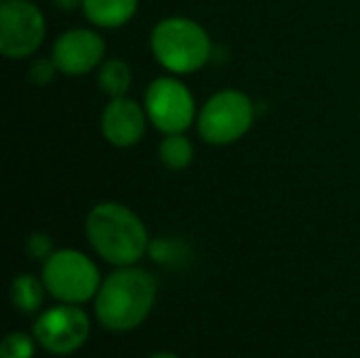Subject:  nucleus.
<instances>
[{
    "instance_id": "obj_1",
    "label": "nucleus",
    "mask_w": 360,
    "mask_h": 358,
    "mask_svg": "<svg viewBox=\"0 0 360 358\" xmlns=\"http://www.w3.org/2000/svg\"><path fill=\"white\" fill-rule=\"evenodd\" d=\"M84 232L95 253L118 268L133 266L150 247L146 224L122 203L95 205L86 215Z\"/></svg>"
},
{
    "instance_id": "obj_2",
    "label": "nucleus",
    "mask_w": 360,
    "mask_h": 358,
    "mask_svg": "<svg viewBox=\"0 0 360 358\" xmlns=\"http://www.w3.org/2000/svg\"><path fill=\"white\" fill-rule=\"evenodd\" d=\"M156 300V281L150 272L122 266L112 272L95 295L97 321L108 331H131L152 312Z\"/></svg>"
},
{
    "instance_id": "obj_3",
    "label": "nucleus",
    "mask_w": 360,
    "mask_h": 358,
    "mask_svg": "<svg viewBox=\"0 0 360 358\" xmlns=\"http://www.w3.org/2000/svg\"><path fill=\"white\" fill-rule=\"evenodd\" d=\"M150 46L156 61L173 74H194L213 55L209 32L198 21L181 15L160 19L150 34Z\"/></svg>"
},
{
    "instance_id": "obj_4",
    "label": "nucleus",
    "mask_w": 360,
    "mask_h": 358,
    "mask_svg": "<svg viewBox=\"0 0 360 358\" xmlns=\"http://www.w3.org/2000/svg\"><path fill=\"white\" fill-rule=\"evenodd\" d=\"M255 120L251 97L236 89L217 91L202 106L196 122L200 137L211 146H230L245 137Z\"/></svg>"
},
{
    "instance_id": "obj_5",
    "label": "nucleus",
    "mask_w": 360,
    "mask_h": 358,
    "mask_svg": "<svg viewBox=\"0 0 360 358\" xmlns=\"http://www.w3.org/2000/svg\"><path fill=\"white\" fill-rule=\"evenodd\" d=\"M42 283L55 300L74 306L95 298L101 287L97 266L76 249L53 251L44 260Z\"/></svg>"
},
{
    "instance_id": "obj_6",
    "label": "nucleus",
    "mask_w": 360,
    "mask_h": 358,
    "mask_svg": "<svg viewBox=\"0 0 360 358\" xmlns=\"http://www.w3.org/2000/svg\"><path fill=\"white\" fill-rule=\"evenodd\" d=\"M143 108L150 122L165 135L184 133L196 118L192 91L175 76H160L146 89Z\"/></svg>"
},
{
    "instance_id": "obj_7",
    "label": "nucleus",
    "mask_w": 360,
    "mask_h": 358,
    "mask_svg": "<svg viewBox=\"0 0 360 358\" xmlns=\"http://www.w3.org/2000/svg\"><path fill=\"white\" fill-rule=\"evenodd\" d=\"M46 34L42 11L30 0H2L0 6V53L6 59L34 55Z\"/></svg>"
},
{
    "instance_id": "obj_8",
    "label": "nucleus",
    "mask_w": 360,
    "mask_h": 358,
    "mask_svg": "<svg viewBox=\"0 0 360 358\" xmlns=\"http://www.w3.org/2000/svg\"><path fill=\"white\" fill-rule=\"evenodd\" d=\"M89 317L74 304L55 306L42 312L34 323L36 342L51 354H72L89 338Z\"/></svg>"
},
{
    "instance_id": "obj_9",
    "label": "nucleus",
    "mask_w": 360,
    "mask_h": 358,
    "mask_svg": "<svg viewBox=\"0 0 360 358\" xmlns=\"http://www.w3.org/2000/svg\"><path fill=\"white\" fill-rule=\"evenodd\" d=\"M105 40L89 27H72L57 36L53 44V61L61 74L84 76L103 63Z\"/></svg>"
},
{
    "instance_id": "obj_10",
    "label": "nucleus",
    "mask_w": 360,
    "mask_h": 358,
    "mask_svg": "<svg viewBox=\"0 0 360 358\" xmlns=\"http://www.w3.org/2000/svg\"><path fill=\"white\" fill-rule=\"evenodd\" d=\"M146 108L131 97H114L101 112V133L116 148H131L141 141L148 124Z\"/></svg>"
},
{
    "instance_id": "obj_11",
    "label": "nucleus",
    "mask_w": 360,
    "mask_h": 358,
    "mask_svg": "<svg viewBox=\"0 0 360 358\" xmlns=\"http://www.w3.org/2000/svg\"><path fill=\"white\" fill-rule=\"evenodd\" d=\"M139 0H82L84 17L105 30L127 25L137 13Z\"/></svg>"
},
{
    "instance_id": "obj_12",
    "label": "nucleus",
    "mask_w": 360,
    "mask_h": 358,
    "mask_svg": "<svg viewBox=\"0 0 360 358\" xmlns=\"http://www.w3.org/2000/svg\"><path fill=\"white\" fill-rule=\"evenodd\" d=\"M97 82L110 99L124 97L133 82L131 65L124 59H108L97 68Z\"/></svg>"
},
{
    "instance_id": "obj_13",
    "label": "nucleus",
    "mask_w": 360,
    "mask_h": 358,
    "mask_svg": "<svg viewBox=\"0 0 360 358\" xmlns=\"http://www.w3.org/2000/svg\"><path fill=\"white\" fill-rule=\"evenodd\" d=\"M160 162L171 171H184L194 160V146L184 133H169L158 146Z\"/></svg>"
},
{
    "instance_id": "obj_14",
    "label": "nucleus",
    "mask_w": 360,
    "mask_h": 358,
    "mask_svg": "<svg viewBox=\"0 0 360 358\" xmlns=\"http://www.w3.org/2000/svg\"><path fill=\"white\" fill-rule=\"evenodd\" d=\"M44 291H46L44 283H40L32 274H21V276L13 279V283H11V302L19 312L32 314L42 306Z\"/></svg>"
},
{
    "instance_id": "obj_15",
    "label": "nucleus",
    "mask_w": 360,
    "mask_h": 358,
    "mask_svg": "<svg viewBox=\"0 0 360 358\" xmlns=\"http://www.w3.org/2000/svg\"><path fill=\"white\" fill-rule=\"evenodd\" d=\"M34 340L25 333H8L0 346V358H32Z\"/></svg>"
},
{
    "instance_id": "obj_16",
    "label": "nucleus",
    "mask_w": 360,
    "mask_h": 358,
    "mask_svg": "<svg viewBox=\"0 0 360 358\" xmlns=\"http://www.w3.org/2000/svg\"><path fill=\"white\" fill-rule=\"evenodd\" d=\"M57 72H59V70H57L53 57H40V59H34V61H32L27 74H30V80H32L34 84L44 87V84H49V82L55 78Z\"/></svg>"
},
{
    "instance_id": "obj_17",
    "label": "nucleus",
    "mask_w": 360,
    "mask_h": 358,
    "mask_svg": "<svg viewBox=\"0 0 360 358\" xmlns=\"http://www.w3.org/2000/svg\"><path fill=\"white\" fill-rule=\"evenodd\" d=\"M25 251L32 260H46L53 253V241L46 234H32L25 243Z\"/></svg>"
},
{
    "instance_id": "obj_18",
    "label": "nucleus",
    "mask_w": 360,
    "mask_h": 358,
    "mask_svg": "<svg viewBox=\"0 0 360 358\" xmlns=\"http://www.w3.org/2000/svg\"><path fill=\"white\" fill-rule=\"evenodd\" d=\"M53 2L59 11H74V8L82 6V0H53Z\"/></svg>"
},
{
    "instance_id": "obj_19",
    "label": "nucleus",
    "mask_w": 360,
    "mask_h": 358,
    "mask_svg": "<svg viewBox=\"0 0 360 358\" xmlns=\"http://www.w3.org/2000/svg\"><path fill=\"white\" fill-rule=\"evenodd\" d=\"M150 358H179V357H175V354H169V352H160V354H154V357H150Z\"/></svg>"
}]
</instances>
